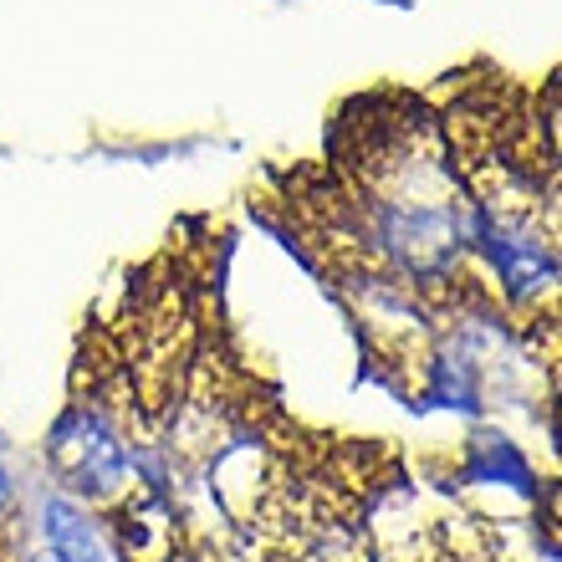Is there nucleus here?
<instances>
[{
  "label": "nucleus",
  "instance_id": "f257e3e1",
  "mask_svg": "<svg viewBox=\"0 0 562 562\" xmlns=\"http://www.w3.org/2000/svg\"><path fill=\"white\" fill-rule=\"evenodd\" d=\"M138 435L144 425L128 394L92 384L61 404L57 425L46 429V465L67 496L113 512L138 491Z\"/></svg>",
  "mask_w": 562,
  "mask_h": 562
},
{
  "label": "nucleus",
  "instance_id": "f03ea898",
  "mask_svg": "<svg viewBox=\"0 0 562 562\" xmlns=\"http://www.w3.org/2000/svg\"><path fill=\"white\" fill-rule=\"evenodd\" d=\"M31 542L61 562H119V542L98 517V506L77 502L61 486L42 491L31 506Z\"/></svg>",
  "mask_w": 562,
  "mask_h": 562
},
{
  "label": "nucleus",
  "instance_id": "7ed1b4c3",
  "mask_svg": "<svg viewBox=\"0 0 562 562\" xmlns=\"http://www.w3.org/2000/svg\"><path fill=\"white\" fill-rule=\"evenodd\" d=\"M15 506H21V486H15L11 465H5V456H0V521H11Z\"/></svg>",
  "mask_w": 562,
  "mask_h": 562
},
{
  "label": "nucleus",
  "instance_id": "20e7f679",
  "mask_svg": "<svg viewBox=\"0 0 562 562\" xmlns=\"http://www.w3.org/2000/svg\"><path fill=\"white\" fill-rule=\"evenodd\" d=\"M548 144L562 154V82L552 88V103H548Z\"/></svg>",
  "mask_w": 562,
  "mask_h": 562
},
{
  "label": "nucleus",
  "instance_id": "39448f33",
  "mask_svg": "<svg viewBox=\"0 0 562 562\" xmlns=\"http://www.w3.org/2000/svg\"><path fill=\"white\" fill-rule=\"evenodd\" d=\"M164 562H215V558H210L205 548H190V542H179V548L169 552V558H164Z\"/></svg>",
  "mask_w": 562,
  "mask_h": 562
},
{
  "label": "nucleus",
  "instance_id": "423d86ee",
  "mask_svg": "<svg viewBox=\"0 0 562 562\" xmlns=\"http://www.w3.org/2000/svg\"><path fill=\"white\" fill-rule=\"evenodd\" d=\"M21 562H61V558H52V552H46V548H36V542H31V552H26V558H21Z\"/></svg>",
  "mask_w": 562,
  "mask_h": 562
}]
</instances>
